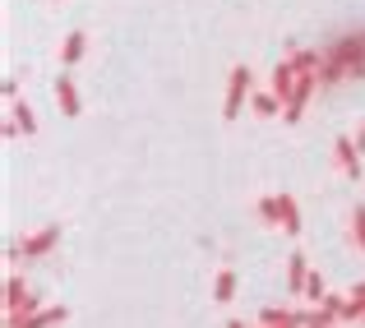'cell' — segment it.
<instances>
[{"label": "cell", "mask_w": 365, "mask_h": 328, "mask_svg": "<svg viewBox=\"0 0 365 328\" xmlns=\"http://www.w3.org/2000/svg\"><path fill=\"white\" fill-rule=\"evenodd\" d=\"M259 217L273 222V227H282L287 236H301V204H296L292 195H264L259 199Z\"/></svg>", "instance_id": "2"}, {"label": "cell", "mask_w": 365, "mask_h": 328, "mask_svg": "<svg viewBox=\"0 0 365 328\" xmlns=\"http://www.w3.org/2000/svg\"><path fill=\"white\" fill-rule=\"evenodd\" d=\"M305 282H310V259L296 250V255L287 259V292H292V296H305Z\"/></svg>", "instance_id": "10"}, {"label": "cell", "mask_w": 365, "mask_h": 328, "mask_svg": "<svg viewBox=\"0 0 365 328\" xmlns=\"http://www.w3.org/2000/svg\"><path fill=\"white\" fill-rule=\"evenodd\" d=\"M296 83H301V74H296V70H292V61L282 56V61L273 65V79H268V88H273L277 98H282V107H287V102H292V93H296Z\"/></svg>", "instance_id": "7"}, {"label": "cell", "mask_w": 365, "mask_h": 328, "mask_svg": "<svg viewBox=\"0 0 365 328\" xmlns=\"http://www.w3.org/2000/svg\"><path fill=\"white\" fill-rule=\"evenodd\" d=\"M56 107H61V116H65V121H74V116L83 111V102H79V88H74V79H70V74H61V79H56Z\"/></svg>", "instance_id": "8"}, {"label": "cell", "mask_w": 365, "mask_h": 328, "mask_svg": "<svg viewBox=\"0 0 365 328\" xmlns=\"http://www.w3.org/2000/svg\"><path fill=\"white\" fill-rule=\"evenodd\" d=\"M287 61H292V70H296V74H319L329 56H324V51H314V46H296V51L287 56Z\"/></svg>", "instance_id": "11"}, {"label": "cell", "mask_w": 365, "mask_h": 328, "mask_svg": "<svg viewBox=\"0 0 365 328\" xmlns=\"http://www.w3.org/2000/svg\"><path fill=\"white\" fill-rule=\"evenodd\" d=\"M70 319L65 305H42V310H28V314H5V328H61Z\"/></svg>", "instance_id": "3"}, {"label": "cell", "mask_w": 365, "mask_h": 328, "mask_svg": "<svg viewBox=\"0 0 365 328\" xmlns=\"http://www.w3.org/2000/svg\"><path fill=\"white\" fill-rule=\"evenodd\" d=\"M9 125H14V134H37V116H33V107H28L24 98L9 102Z\"/></svg>", "instance_id": "12"}, {"label": "cell", "mask_w": 365, "mask_h": 328, "mask_svg": "<svg viewBox=\"0 0 365 328\" xmlns=\"http://www.w3.org/2000/svg\"><path fill=\"white\" fill-rule=\"evenodd\" d=\"M361 158H365V153L356 148V134H338V143H333V162H338V171L347 180H361V171H365Z\"/></svg>", "instance_id": "4"}, {"label": "cell", "mask_w": 365, "mask_h": 328, "mask_svg": "<svg viewBox=\"0 0 365 328\" xmlns=\"http://www.w3.org/2000/svg\"><path fill=\"white\" fill-rule=\"evenodd\" d=\"M0 93H5V102H14V98H19V83L5 79V83H0Z\"/></svg>", "instance_id": "18"}, {"label": "cell", "mask_w": 365, "mask_h": 328, "mask_svg": "<svg viewBox=\"0 0 365 328\" xmlns=\"http://www.w3.org/2000/svg\"><path fill=\"white\" fill-rule=\"evenodd\" d=\"M324 70H319V83L324 88H333V83L342 79H356V74H365V33H347L338 37L333 46H324Z\"/></svg>", "instance_id": "1"}, {"label": "cell", "mask_w": 365, "mask_h": 328, "mask_svg": "<svg viewBox=\"0 0 365 328\" xmlns=\"http://www.w3.org/2000/svg\"><path fill=\"white\" fill-rule=\"evenodd\" d=\"M236 287H241V282H236V273H232V268H222V273H217V282H213V301L217 305H232L236 301Z\"/></svg>", "instance_id": "14"}, {"label": "cell", "mask_w": 365, "mask_h": 328, "mask_svg": "<svg viewBox=\"0 0 365 328\" xmlns=\"http://www.w3.org/2000/svg\"><path fill=\"white\" fill-rule=\"evenodd\" d=\"M324 296H329V287H324V277H319V273H310V282H305V301H310V305H319Z\"/></svg>", "instance_id": "17"}, {"label": "cell", "mask_w": 365, "mask_h": 328, "mask_svg": "<svg viewBox=\"0 0 365 328\" xmlns=\"http://www.w3.org/2000/svg\"><path fill=\"white\" fill-rule=\"evenodd\" d=\"M361 324H365V319H361Z\"/></svg>", "instance_id": "21"}, {"label": "cell", "mask_w": 365, "mask_h": 328, "mask_svg": "<svg viewBox=\"0 0 365 328\" xmlns=\"http://www.w3.org/2000/svg\"><path fill=\"white\" fill-rule=\"evenodd\" d=\"M356 148H361V153H365V121H361V125H356Z\"/></svg>", "instance_id": "19"}, {"label": "cell", "mask_w": 365, "mask_h": 328, "mask_svg": "<svg viewBox=\"0 0 365 328\" xmlns=\"http://www.w3.org/2000/svg\"><path fill=\"white\" fill-rule=\"evenodd\" d=\"M292 319H301V310H277V305H264V310H259V324H268V328H282Z\"/></svg>", "instance_id": "15"}, {"label": "cell", "mask_w": 365, "mask_h": 328, "mask_svg": "<svg viewBox=\"0 0 365 328\" xmlns=\"http://www.w3.org/2000/svg\"><path fill=\"white\" fill-rule=\"evenodd\" d=\"M227 328H245V324H241V319H227Z\"/></svg>", "instance_id": "20"}, {"label": "cell", "mask_w": 365, "mask_h": 328, "mask_svg": "<svg viewBox=\"0 0 365 328\" xmlns=\"http://www.w3.org/2000/svg\"><path fill=\"white\" fill-rule=\"evenodd\" d=\"M83 56H88V33H83V28L65 33V42H61V65H65V70H74Z\"/></svg>", "instance_id": "9"}, {"label": "cell", "mask_w": 365, "mask_h": 328, "mask_svg": "<svg viewBox=\"0 0 365 328\" xmlns=\"http://www.w3.org/2000/svg\"><path fill=\"white\" fill-rule=\"evenodd\" d=\"M56 245H61V227L51 222V227H42V231H33V236L19 240V255L24 259H42V255H51Z\"/></svg>", "instance_id": "6"}, {"label": "cell", "mask_w": 365, "mask_h": 328, "mask_svg": "<svg viewBox=\"0 0 365 328\" xmlns=\"http://www.w3.org/2000/svg\"><path fill=\"white\" fill-rule=\"evenodd\" d=\"M250 111H255L259 121H273V116L282 111V98H277L273 88H268V93H250Z\"/></svg>", "instance_id": "13"}, {"label": "cell", "mask_w": 365, "mask_h": 328, "mask_svg": "<svg viewBox=\"0 0 365 328\" xmlns=\"http://www.w3.org/2000/svg\"><path fill=\"white\" fill-rule=\"evenodd\" d=\"M351 240H356V250L365 255V204L351 208Z\"/></svg>", "instance_id": "16"}, {"label": "cell", "mask_w": 365, "mask_h": 328, "mask_svg": "<svg viewBox=\"0 0 365 328\" xmlns=\"http://www.w3.org/2000/svg\"><path fill=\"white\" fill-rule=\"evenodd\" d=\"M245 102H250V70H245V65H236V70H232V79H227V102H222V116H227V121H236Z\"/></svg>", "instance_id": "5"}]
</instances>
